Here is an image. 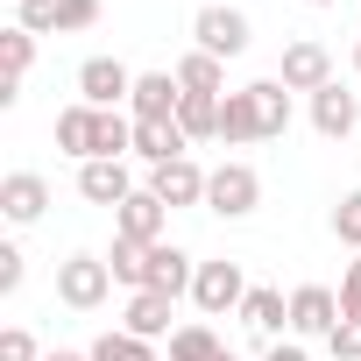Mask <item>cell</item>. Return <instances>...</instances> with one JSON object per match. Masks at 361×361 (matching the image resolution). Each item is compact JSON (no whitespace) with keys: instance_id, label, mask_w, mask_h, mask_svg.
I'll return each mask as SVG.
<instances>
[{"instance_id":"1","label":"cell","mask_w":361,"mask_h":361,"mask_svg":"<svg viewBox=\"0 0 361 361\" xmlns=\"http://www.w3.org/2000/svg\"><path fill=\"white\" fill-rule=\"evenodd\" d=\"M255 206H262V177H255V163L227 156V163L206 177V213H220V220H248Z\"/></svg>"},{"instance_id":"2","label":"cell","mask_w":361,"mask_h":361,"mask_svg":"<svg viewBox=\"0 0 361 361\" xmlns=\"http://www.w3.org/2000/svg\"><path fill=\"white\" fill-rule=\"evenodd\" d=\"M192 36H199V50H206V57H220V64H227V57H241V50L255 43V29H248V15L234 8V0H206V8L192 15Z\"/></svg>"},{"instance_id":"3","label":"cell","mask_w":361,"mask_h":361,"mask_svg":"<svg viewBox=\"0 0 361 361\" xmlns=\"http://www.w3.org/2000/svg\"><path fill=\"white\" fill-rule=\"evenodd\" d=\"M106 290H114V269H106V255H64L57 262V305H71V312H99L106 305Z\"/></svg>"},{"instance_id":"4","label":"cell","mask_w":361,"mask_h":361,"mask_svg":"<svg viewBox=\"0 0 361 361\" xmlns=\"http://www.w3.org/2000/svg\"><path fill=\"white\" fill-rule=\"evenodd\" d=\"M248 290H255V283H248V276H241V262H227V255H220V262H199V276H192V305H199L206 319L241 312V305H248Z\"/></svg>"},{"instance_id":"5","label":"cell","mask_w":361,"mask_h":361,"mask_svg":"<svg viewBox=\"0 0 361 361\" xmlns=\"http://www.w3.org/2000/svg\"><path fill=\"white\" fill-rule=\"evenodd\" d=\"M78 99L99 106V114H121V106L135 99V71H128L121 57H85V64H78Z\"/></svg>"},{"instance_id":"6","label":"cell","mask_w":361,"mask_h":361,"mask_svg":"<svg viewBox=\"0 0 361 361\" xmlns=\"http://www.w3.org/2000/svg\"><path fill=\"white\" fill-rule=\"evenodd\" d=\"M276 78L290 85V92H326L333 85V50L319 43V36H298V43H283V64H276Z\"/></svg>"},{"instance_id":"7","label":"cell","mask_w":361,"mask_h":361,"mask_svg":"<svg viewBox=\"0 0 361 361\" xmlns=\"http://www.w3.org/2000/svg\"><path fill=\"white\" fill-rule=\"evenodd\" d=\"M50 213V177L43 170H8L0 177V220L8 227H36Z\"/></svg>"},{"instance_id":"8","label":"cell","mask_w":361,"mask_h":361,"mask_svg":"<svg viewBox=\"0 0 361 361\" xmlns=\"http://www.w3.org/2000/svg\"><path fill=\"white\" fill-rule=\"evenodd\" d=\"M114 234H121V241H142V248H156V241L170 234V206H163V199L142 185L128 206H114Z\"/></svg>"},{"instance_id":"9","label":"cell","mask_w":361,"mask_h":361,"mask_svg":"<svg viewBox=\"0 0 361 361\" xmlns=\"http://www.w3.org/2000/svg\"><path fill=\"white\" fill-rule=\"evenodd\" d=\"M333 326H340V290L298 283V290H290V333H298V340H326Z\"/></svg>"},{"instance_id":"10","label":"cell","mask_w":361,"mask_h":361,"mask_svg":"<svg viewBox=\"0 0 361 361\" xmlns=\"http://www.w3.org/2000/svg\"><path fill=\"white\" fill-rule=\"evenodd\" d=\"M192 276H199V262L177 248V241H156L149 248V269H142V290H156V298H192Z\"/></svg>"},{"instance_id":"11","label":"cell","mask_w":361,"mask_h":361,"mask_svg":"<svg viewBox=\"0 0 361 361\" xmlns=\"http://www.w3.org/2000/svg\"><path fill=\"white\" fill-rule=\"evenodd\" d=\"M142 185L128 177V163H114V156H92V163H78V199H92V206H128Z\"/></svg>"},{"instance_id":"12","label":"cell","mask_w":361,"mask_h":361,"mask_svg":"<svg viewBox=\"0 0 361 361\" xmlns=\"http://www.w3.org/2000/svg\"><path fill=\"white\" fill-rule=\"evenodd\" d=\"M206 177L213 170H199L192 156H177V163H163V170H149V192L177 213V206H206Z\"/></svg>"},{"instance_id":"13","label":"cell","mask_w":361,"mask_h":361,"mask_svg":"<svg viewBox=\"0 0 361 361\" xmlns=\"http://www.w3.org/2000/svg\"><path fill=\"white\" fill-rule=\"evenodd\" d=\"M177 106H185L177 71H135V99H128L135 121H177Z\"/></svg>"},{"instance_id":"14","label":"cell","mask_w":361,"mask_h":361,"mask_svg":"<svg viewBox=\"0 0 361 361\" xmlns=\"http://www.w3.org/2000/svg\"><path fill=\"white\" fill-rule=\"evenodd\" d=\"M312 128H319L326 142H347V135L361 128V92H347L340 78H333L326 92H312Z\"/></svg>"},{"instance_id":"15","label":"cell","mask_w":361,"mask_h":361,"mask_svg":"<svg viewBox=\"0 0 361 361\" xmlns=\"http://www.w3.org/2000/svg\"><path fill=\"white\" fill-rule=\"evenodd\" d=\"M135 156H142L149 170H163V163H177V156H192V135L177 128V121H135Z\"/></svg>"},{"instance_id":"16","label":"cell","mask_w":361,"mask_h":361,"mask_svg":"<svg viewBox=\"0 0 361 361\" xmlns=\"http://www.w3.org/2000/svg\"><path fill=\"white\" fill-rule=\"evenodd\" d=\"M57 149L78 156V163H92V156H99V106H85V99L64 106V114H57Z\"/></svg>"},{"instance_id":"17","label":"cell","mask_w":361,"mask_h":361,"mask_svg":"<svg viewBox=\"0 0 361 361\" xmlns=\"http://www.w3.org/2000/svg\"><path fill=\"white\" fill-rule=\"evenodd\" d=\"M0 64H8V78H0V106H15L22 99V78L36 64V36L29 29H0Z\"/></svg>"},{"instance_id":"18","label":"cell","mask_w":361,"mask_h":361,"mask_svg":"<svg viewBox=\"0 0 361 361\" xmlns=\"http://www.w3.org/2000/svg\"><path fill=\"white\" fill-rule=\"evenodd\" d=\"M170 305H177V298L135 290V298H128V312H121V333H135V340H163V333H170Z\"/></svg>"},{"instance_id":"19","label":"cell","mask_w":361,"mask_h":361,"mask_svg":"<svg viewBox=\"0 0 361 361\" xmlns=\"http://www.w3.org/2000/svg\"><path fill=\"white\" fill-rule=\"evenodd\" d=\"M220 142H227V149H248V142H262V121H255V99H248V85L220 99Z\"/></svg>"},{"instance_id":"20","label":"cell","mask_w":361,"mask_h":361,"mask_svg":"<svg viewBox=\"0 0 361 361\" xmlns=\"http://www.w3.org/2000/svg\"><path fill=\"white\" fill-rule=\"evenodd\" d=\"M241 326H248V333H262V340H269V333H283V326H290V298H283V290H269V283H255V290H248V305H241Z\"/></svg>"},{"instance_id":"21","label":"cell","mask_w":361,"mask_h":361,"mask_svg":"<svg viewBox=\"0 0 361 361\" xmlns=\"http://www.w3.org/2000/svg\"><path fill=\"white\" fill-rule=\"evenodd\" d=\"M248 99H255V121H262V142L290 128V85H283V78H255V85H248Z\"/></svg>"},{"instance_id":"22","label":"cell","mask_w":361,"mask_h":361,"mask_svg":"<svg viewBox=\"0 0 361 361\" xmlns=\"http://www.w3.org/2000/svg\"><path fill=\"white\" fill-rule=\"evenodd\" d=\"M177 85H185V92H227V64L220 57H206V50H185V57H177Z\"/></svg>"},{"instance_id":"23","label":"cell","mask_w":361,"mask_h":361,"mask_svg":"<svg viewBox=\"0 0 361 361\" xmlns=\"http://www.w3.org/2000/svg\"><path fill=\"white\" fill-rule=\"evenodd\" d=\"M227 99V92H220ZM220 99L213 92H185V106H177V128H185L192 142H220Z\"/></svg>"},{"instance_id":"24","label":"cell","mask_w":361,"mask_h":361,"mask_svg":"<svg viewBox=\"0 0 361 361\" xmlns=\"http://www.w3.org/2000/svg\"><path fill=\"white\" fill-rule=\"evenodd\" d=\"M227 347H220V333L213 326H177L170 333V361H220Z\"/></svg>"},{"instance_id":"25","label":"cell","mask_w":361,"mask_h":361,"mask_svg":"<svg viewBox=\"0 0 361 361\" xmlns=\"http://www.w3.org/2000/svg\"><path fill=\"white\" fill-rule=\"evenodd\" d=\"M85 354H92V361H156V340H135V333L114 326V333H99Z\"/></svg>"},{"instance_id":"26","label":"cell","mask_w":361,"mask_h":361,"mask_svg":"<svg viewBox=\"0 0 361 361\" xmlns=\"http://www.w3.org/2000/svg\"><path fill=\"white\" fill-rule=\"evenodd\" d=\"M106 269H114V283L142 290V269H149V248H142V241H121V234H114V255H106Z\"/></svg>"},{"instance_id":"27","label":"cell","mask_w":361,"mask_h":361,"mask_svg":"<svg viewBox=\"0 0 361 361\" xmlns=\"http://www.w3.org/2000/svg\"><path fill=\"white\" fill-rule=\"evenodd\" d=\"M333 234H340V248H354V255H361V185H354V192H340V206H333Z\"/></svg>"},{"instance_id":"28","label":"cell","mask_w":361,"mask_h":361,"mask_svg":"<svg viewBox=\"0 0 361 361\" xmlns=\"http://www.w3.org/2000/svg\"><path fill=\"white\" fill-rule=\"evenodd\" d=\"M57 8H64V0H22V8H15V29L50 36V29H57Z\"/></svg>"},{"instance_id":"29","label":"cell","mask_w":361,"mask_h":361,"mask_svg":"<svg viewBox=\"0 0 361 361\" xmlns=\"http://www.w3.org/2000/svg\"><path fill=\"white\" fill-rule=\"evenodd\" d=\"M99 22V0H64V8H57V36H85Z\"/></svg>"},{"instance_id":"30","label":"cell","mask_w":361,"mask_h":361,"mask_svg":"<svg viewBox=\"0 0 361 361\" xmlns=\"http://www.w3.org/2000/svg\"><path fill=\"white\" fill-rule=\"evenodd\" d=\"M326 354H333V361H361V319H340V326L326 333Z\"/></svg>"},{"instance_id":"31","label":"cell","mask_w":361,"mask_h":361,"mask_svg":"<svg viewBox=\"0 0 361 361\" xmlns=\"http://www.w3.org/2000/svg\"><path fill=\"white\" fill-rule=\"evenodd\" d=\"M22 276H29V255H22L15 241H0V298H15V290H22Z\"/></svg>"},{"instance_id":"32","label":"cell","mask_w":361,"mask_h":361,"mask_svg":"<svg viewBox=\"0 0 361 361\" xmlns=\"http://www.w3.org/2000/svg\"><path fill=\"white\" fill-rule=\"evenodd\" d=\"M0 361H43L36 333H29V326H8V333H0Z\"/></svg>"},{"instance_id":"33","label":"cell","mask_w":361,"mask_h":361,"mask_svg":"<svg viewBox=\"0 0 361 361\" xmlns=\"http://www.w3.org/2000/svg\"><path fill=\"white\" fill-rule=\"evenodd\" d=\"M340 319H361V255H354L347 276H340Z\"/></svg>"},{"instance_id":"34","label":"cell","mask_w":361,"mask_h":361,"mask_svg":"<svg viewBox=\"0 0 361 361\" xmlns=\"http://www.w3.org/2000/svg\"><path fill=\"white\" fill-rule=\"evenodd\" d=\"M262 361H312V354H305V347H298V340H276V347H269V354H262Z\"/></svg>"},{"instance_id":"35","label":"cell","mask_w":361,"mask_h":361,"mask_svg":"<svg viewBox=\"0 0 361 361\" xmlns=\"http://www.w3.org/2000/svg\"><path fill=\"white\" fill-rule=\"evenodd\" d=\"M43 361H92V354H78V347H50Z\"/></svg>"},{"instance_id":"36","label":"cell","mask_w":361,"mask_h":361,"mask_svg":"<svg viewBox=\"0 0 361 361\" xmlns=\"http://www.w3.org/2000/svg\"><path fill=\"white\" fill-rule=\"evenodd\" d=\"M354 71H361V36H354Z\"/></svg>"},{"instance_id":"37","label":"cell","mask_w":361,"mask_h":361,"mask_svg":"<svg viewBox=\"0 0 361 361\" xmlns=\"http://www.w3.org/2000/svg\"><path fill=\"white\" fill-rule=\"evenodd\" d=\"M305 8H333V0H305Z\"/></svg>"},{"instance_id":"38","label":"cell","mask_w":361,"mask_h":361,"mask_svg":"<svg viewBox=\"0 0 361 361\" xmlns=\"http://www.w3.org/2000/svg\"><path fill=\"white\" fill-rule=\"evenodd\" d=\"M220 361H234V354H220Z\"/></svg>"},{"instance_id":"39","label":"cell","mask_w":361,"mask_h":361,"mask_svg":"<svg viewBox=\"0 0 361 361\" xmlns=\"http://www.w3.org/2000/svg\"><path fill=\"white\" fill-rule=\"evenodd\" d=\"M15 8H22V0H15Z\"/></svg>"}]
</instances>
